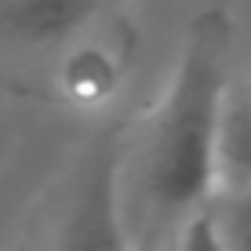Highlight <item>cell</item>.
Masks as SVG:
<instances>
[{
    "mask_svg": "<svg viewBox=\"0 0 251 251\" xmlns=\"http://www.w3.org/2000/svg\"><path fill=\"white\" fill-rule=\"evenodd\" d=\"M229 51L233 22L222 7L189 19L142 150V193L160 222H182L215 193V127L229 91Z\"/></svg>",
    "mask_w": 251,
    "mask_h": 251,
    "instance_id": "6da1fadb",
    "label": "cell"
},
{
    "mask_svg": "<svg viewBox=\"0 0 251 251\" xmlns=\"http://www.w3.org/2000/svg\"><path fill=\"white\" fill-rule=\"evenodd\" d=\"M124 124H109L84 153L58 233V251H131L120 207Z\"/></svg>",
    "mask_w": 251,
    "mask_h": 251,
    "instance_id": "7a4b0ae2",
    "label": "cell"
},
{
    "mask_svg": "<svg viewBox=\"0 0 251 251\" xmlns=\"http://www.w3.org/2000/svg\"><path fill=\"white\" fill-rule=\"evenodd\" d=\"M120 0H0V44H62Z\"/></svg>",
    "mask_w": 251,
    "mask_h": 251,
    "instance_id": "3957f363",
    "label": "cell"
},
{
    "mask_svg": "<svg viewBox=\"0 0 251 251\" xmlns=\"http://www.w3.org/2000/svg\"><path fill=\"white\" fill-rule=\"evenodd\" d=\"M244 186H251V84H229L215 127V189Z\"/></svg>",
    "mask_w": 251,
    "mask_h": 251,
    "instance_id": "277c9868",
    "label": "cell"
},
{
    "mask_svg": "<svg viewBox=\"0 0 251 251\" xmlns=\"http://www.w3.org/2000/svg\"><path fill=\"white\" fill-rule=\"evenodd\" d=\"M207 215L226 251H251V186L215 189L207 197Z\"/></svg>",
    "mask_w": 251,
    "mask_h": 251,
    "instance_id": "5b68a950",
    "label": "cell"
},
{
    "mask_svg": "<svg viewBox=\"0 0 251 251\" xmlns=\"http://www.w3.org/2000/svg\"><path fill=\"white\" fill-rule=\"evenodd\" d=\"M117 76H120V69L106 58V51H80L66 66L62 84L76 102H102L117 88Z\"/></svg>",
    "mask_w": 251,
    "mask_h": 251,
    "instance_id": "8992f818",
    "label": "cell"
},
{
    "mask_svg": "<svg viewBox=\"0 0 251 251\" xmlns=\"http://www.w3.org/2000/svg\"><path fill=\"white\" fill-rule=\"evenodd\" d=\"M178 226H182L178 229V251H226L219 233H215L211 215H207V204L197 207L193 215H186Z\"/></svg>",
    "mask_w": 251,
    "mask_h": 251,
    "instance_id": "52a82bcc",
    "label": "cell"
}]
</instances>
